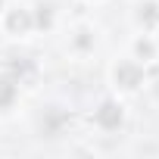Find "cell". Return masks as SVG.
I'll return each mask as SVG.
<instances>
[{"label": "cell", "mask_w": 159, "mask_h": 159, "mask_svg": "<svg viewBox=\"0 0 159 159\" xmlns=\"http://www.w3.org/2000/svg\"><path fill=\"white\" fill-rule=\"evenodd\" d=\"M128 22L134 31L159 34V0H134L128 10Z\"/></svg>", "instance_id": "6"}, {"label": "cell", "mask_w": 159, "mask_h": 159, "mask_svg": "<svg viewBox=\"0 0 159 159\" xmlns=\"http://www.w3.org/2000/svg\"><path fill=\"white\" fill-rule=\"evenodd\" d=\"M34 34H38V22H34L31 0H10L0 10V38H7L13 44H25Z\"/></svg>", "instance_id": "3"}, {"label": "cell", "mask_w": 159, "mask_h": 159, "mask_svg": "<svg viewBox=\"0 0 159 159\" xmlns=\"http://www.w3.org/2000/svg\"><path fill=\"white\" fill-rule=\"evenodd\" d=\"M7 3H10V0H0V10H3V7H7Z\"/></svg>", "instance_id": "10"}, {"label": "cell", "mask_w": 159, "mask_h": 159, "mask_svg": "<svg viewBox=\"0 0 159 159\" xmlns=\"http://www.w3.org/2000/svg\"><path fill=\"white\" fill-rule=\"evenodd\" d=\"M34 7V22H38V34H50L59 31V25L66 22V13L59 10L56 0H31Z\"/></svg>", "instance_id": "8"}, {"label": "cell", "mask_w": 159, "mask_h": 159, "mask_svg": "<svg viewBox=\"0 0 159 159\" xmlns=\"http://www.w3.org/2000/svg\"><path fill=\"white\" fill-rule=\"evenodd\" d=\"M125 125H128V106H125L122 97L106 94V97H100L94 103V109H91V128L97 134L112 137V134H122Z\"/></svg>", "instance_id": "4"}, {"label": "cell", "mask_w": 159, "mask_h": 159, "mask_svg": "<svg viewBox=\"0 0 159 159\" xmlns=\"http://www.w3.org/2000/svg\"><path fill=\"white\" fill-rule=\"evenodd\" d=\"M19 103H22V81L10 69H0V119L13 116Z\"/></svg>", "instance_id": "7"}, {"label": "cell", "mask_w": 159, "mask_h": 159, "mask_svg": "<svg viewBox=\"0 0 159 159\" xmlns=\"http://www.w3.org/2000/svg\"><path fill=\"white\" fill-rule=\"evenodd\" d=\"M125 53H131L147 69L156 66L159 62V34H153V31H131V38L125 44Z\"/></svg>", "instance_id": "5"}, {"label": "cell", "mask_w": 159, "mask_h": 159, "mask_svg": "<svg viewBox=\"0 0 159 159\" xmlns=\"http://www.w3.org/2000/svg\"><path fill=\"white\" fill-rule=\"evenodd\" d=\"M75 3H84V7H100L103 0H75Z\"/></svg>", "instance_id": "9"}, {"label": "cell", "mask_w": 159, "mask_h": 159, "mask_svg": "<svg viewBox=\"0 0 159 159\" xmlns=\"http://www.w3.org/2000/svg\"><path fill=\"white\" fill-rule=\"evenodd\" d=\"M59 34H62V53L66 59L72 62H91L100 50H103V28L94 22V19H66L59 25Z\"/></svg>", "instance_id": "1"}, {"label": "cell", "mask_w": 159, "mask_h": 159, "mask_svg": "<svg viewBox=\"0 0 159 159\" xmlns=\"http://www.w3.org/2000/svg\"><path fill=\"white\" fill-rule=\"evenodd\" d=\"M106 81H109V91L116 97L128 100V97H137L150 84V69L143 62H137L131 53H119L106 66Z\"/></svg>", "instance_id": "2"}]
</instances>
